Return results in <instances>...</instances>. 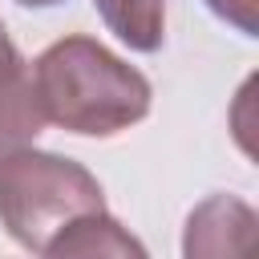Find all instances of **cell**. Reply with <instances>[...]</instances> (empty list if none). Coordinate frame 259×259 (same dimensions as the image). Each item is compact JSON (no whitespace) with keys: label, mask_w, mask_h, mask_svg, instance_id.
<instances>
[{"label":"cell","mask_w":259,"mask_h":259,"mask_svg":"<svg viewBox=\"0 0 259 259\" xmlns=\"http://www.w3.org/2000/svg\"><path fill=\"white\" fill-rule=\"evenodd\" d=\"M28 73L45 121L81 138H113L138 125L154 101L150 81L93 36L53 40Z\"/></svg>","instance_id":"cell-1"},{"label":"cell","mask_w":259,"mask_h":259,"mask_svg":"<svg viewBox=\"0 0 259 259\" xmlns=\"http://www.w3.org/2000/svg\"><path fill=\"white\" fill-rule=\"evenodd\" d=\"M89 255H146V247L109 214V210H97L89 219H81L53 251V259H89Z\"/></svg>","instance_id":"cell-6"},{"label":"cell","mask_w":259,"mask_h":259,"mask_svg":"<svg viewBox=\"0 0 259 259\" xmlns=\"http://www.w3.org/2000/svg\"><path fill=\"white\" fill-rule=\"evenodd\" d=\"M40 130L45 113L32 89L28 61L20 57V49H12L8 57H0V158L32 146Z\"/></svg>","instance_id":"cell-4"},{"label":"cell","mask_w":259,"mask_h":259,"mask_svg":"<svg viewBox=\"0 0 259 259\" xmlns=\"http://www.w3.org/2000/svg\"><path fill=\"white\" fill-rule=\"evenodd\" d=\"M206 8L243 36H259V0H206Z\"/></svg>","instance_id":"cell-7"},{"label":"cell","mask_w":259,"mask_h":259,"mask_svg":"<svg viewBox=\"0 0 259 259\" xmlns=\"http://www.w3.org/2000/svg\"><path fill=\"white\" fill-rule=\"evenodd\" d=\"M16 4H24V8H53V4H65V0H16Z\"/></svg>","instance_id":"cell-9"},{"label":"cell","mask_w":259,"mask_h":259,"mask_svg":"<svg viewBox=\"0 0 259 259\" xmlns=\"http://www.w3.org/2000/svg\"><path fill=\"white\" fill-rule=\"evenodd\" d=\"M12 49H16V45H12V40H8V32H4V20H0V57H8V53H12Z\"/></svg>","instance_id":"cell-8"},{"label":"cell","mask_w":259,"mask_h":259,"mask_svg":"<svg viewBox=\"0 0 259 259\" xmlns=\"http://www.w3.org/2000/svg\"><path fill=\"white\" fill-rule=\"evenodd\" d=\"M97 210L105 194L81 162L32 146L0 158V227L24 251L53 259L57 243Z\"/></svg>","instance_id":"cell-2"},{"label":"cell","mask_w":259,"mask_h":259,"mask_svg":"<svg viewBox=\"0 0 259 259\" xmlns=\"http://www.w3.org/2000/svg\"><path fill=\"white\" fill-rule=\"evenodd\" d=\"M255 235V210L231 194H214L202 206L190 210L186 219V239H182V255H235L247 251Z\"/></svg>","instance_id":"cell-3"},{"label":"cell","mask_w":259,"mask_h":259,"mask_svg":"<svg viewBox=\"0 0 259 259\" xmlns=\"http://www.w3.org/2000/svg\"><path fill=\"white\" fill-rule=\"evenodd\" d=\"M105 28L134 53H158L166 40V0H93Z\"/></svg>","instance_id":"cell-5"}]
</instances>
